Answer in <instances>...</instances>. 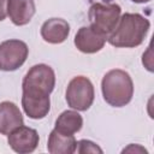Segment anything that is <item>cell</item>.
Instances as JSON below:
<instances>
[{"label": "cell", "instance_id": "1", "mask_svg": "<svg viewBox=\"0 0 154 154\" xmlns=\"http://www.w3.org/2000/svg\"><path fill=\"white\" fill-rule=\"evenodd\" d=\"M55 87L54 70L47 64L29 69L22 82V107L30 119H43L51 109V93Z\"/></svg>", "mask_w": 154, "mask_h": 154}, {"label": "cell", "instance_id": "2", "mask_svg": "<svg viewBox=\"0 0 154 154\" xmlns=\"http://www.w3.org/2000/svg\"><path fill=\"white\" fill-rule=\"evenodd\" d=\"M150 28L148 18L140 13H124L120 16L114 30L108 35L107 41L117 48H135L140 46Z\"/></svg>", "mask_w": 154, "mask_h": 154}, {"label": "cell", "instance_id": "3", "mask_svg": "<svg viewBox=\"0 0 154 154\" xmlns=\"http://www.w3.org/2000/svg\"><path fill=\"white\" fill-rule=\"evenodd\" d=\"M103 100L112 107L126 106L134 96V82L131 76L122 70H109L101 81Z\"/></svg>", "mask_w": 154, "mask_h": 154}, {"label": "cell", "instance_id": "4", "mask_svg": "<svg viewBox=\"0 0 154 154\" xmlns=\"http://www.w3.org/2000/svg\"><path fill=\"white\" fill-rule=\"evenodd\" d=\"M95 90L91 81L85 76L73 77L66 88L65 99L67 106L78 112H83L90 108L94 102Z\"/></svg>", "mask_w": 154, "mask_h": 154}, {"label": "cell", "instance_id": "5", "mask_svg": "<svg viewBox=\"0 0 154 154\" xmlns=\"http://www.w3.org/2000/svg\"><path fill=\"white\" fill-rule=\"evenodd\" d=\"M122 16V7L118 4L95 2L89 7L88 19L90 26L108 37L114 30Z\"/></svg>", "mask_w": 154, "mask_h": 154}, {"label": "cell", "instance_id": "6", "mask_svg": "<svg viewBox=\"0 0 154 154\" xmlns=\"http://www.w3.org/2000/svg\"><path fill=\"white\" fill-rule=\"evenodd\" d=\"M29 54L28 45L17 38L6 40L0 43V70L11 72L19 69Z\"/></svg>", "mask_w": 154, "mask_h": 154}, {"label": "cell", "instance_id": "7", "mask_svg": "<svg viewBox=\"0 0 154 154\" xmlns=\"http://www.w3.org/2000/svg\"><path fill=\"white\" fill-rule=\"evenodd\" d=\"M40 142L38 134L35 129L25 126L24 124L13 130L7 135L8 146L19 154H29L32 153Z\"/></svg>", "mask_w": 154, "mask_h": 154}, {"label": "cell", "instance_id": "8", "mask_svg": "<svg viewBox=\"0 0 154 154\" xmlns=\"http://www.w3.org/2000/svg\"><path fill=\"white\" fill-rule=\"evenodd\" d=\"M107 41V36L89 26H81L75 36L76 48L85 54H93L101 51Z\"/></svg>", "mask_w": 154, "mask_h": 154}, {"label": "cell", "instance_id": "9", "mask_svg": "<svg viewBox=\"0 0 154 154\" xmlns=\"http://www.w3.org/2000/svg\"><path fill=\"white\" fill-rule=\"evenodd\" d=\"M40 34L43 41L52 45H59L69 37L70 24L63 18H49L42 24Z\"/></svg>", "mask_w": 154, "mask_h": 154}, {"label": "cell", "instance_id": "10", "mask_svg": "<svg viewBox=\"0 0 154 154\" xmlns=\"http://www.w3.org/2000/svg\"><path fill=\"white\" fill-rule=\"evenodd\" d=\"M36 12L34 0H7V16L17 26L30 23Z\"/></svg>", "mask_w": 154, "mask_h": 154}, {"label": "cell", "instance_id": "11", "mask_svg": "<svg viewBox=\"0 0 154 154\" xmlns=\"http://www.w3.org/2000/svg\"><path fill=\"white\" fill-rule=\"evenodd\" d=\"M24 124L19 107L11 101L0 102V134L8 135Z\"/></svg>", "mask_w": 154, "mask_h": 154}, {"label": "cell", "instance_id": "12", "mask_svg": "<svg viewBox=\"0 0 154 154\" xmlns=\"http://www.w3.org/2000/svg\"><path fill=\"white\" fill-rule=\"evenodd\" d=\"M77 141L75 135H67L53 129L48 136L47 149L51 154H72L76 152Z\"/></svg>", "mask_w": 154, "mask_h": 154}, {"label": "cell", "instance_id": "13", "mask_svg": "<svg viewBox=\"0 0 154 154\" xmlns=\"http://www.w3.org/2000/svg\"><path fill=\"white\" fill-rule=\"evenodd\" d=\"M82 126H83V118L76 109H67L61 112L55 119V124H54L55 130L67 135H75L82 129Z\"/></svg>", "mask_w": 154, "mask_h": 154}, {"label": "cell", "instance_id": "14", "mask_svg": "<svg viewBox=\"0 0 154 154\" xmlns=\"http://www.w3.org/2000/svg\"><path fill=\"white\" fill-rule=\"evenodd\" d=\"M76 152L79 154H85V153H93V154H102L103 150L93 141L90 140H79L77 141V148Z\"/></svg>", "mask_w": 154, "mask_h": 154}, {"label": "cell", "instance_id": "15", "mask_svg": "<svg viewBox=\"0 0 154 154\" xmlns=\"http://www.w3.org/2000/svg\"><path fill=\"white\" fill-rule=\"evenodd\" d=\"M142 64L144 65V67L149 72L154 71V69H153V54H152V46L150 45L148 46L147 52H144L143 55H142Z\"/></svg>", "mask_w": 154, "mask_h": 154}, {"label": "cell", "instance_id": "16", "mask_svg": "<svg viewBox=\"0 0 154 154\" xmlns=\"http://www.w3.org/2000/svg\"><path fill=\"white\" fill-rule=\"evenodd\" d=\"M122 153H131V154H143V153H148V150L144 148V147H142L141 144H137V143H131V144H129L128 147H125L123 150H122Z\"/></svg>", "mask_w": 154, "mask_h": 154}, {"label": "cell", "instance_id": "17", "mask_svg": "<svg viewBox=\"0 0 154 154\" xmlns=\"http://www.w3.org/2000/svg\"><path fill=\"white\" fill-rule=\"evenodd\" d=\"M7 17V0H0V22Z\"/></svg>", "mask_w": 154, "mask_h": 154}, {"label": "cell", "instance_id": "18", "mask_svg": "<svg viewBox=\"0 0 154 154\" xmlns=\"http://www.w3.org/2000/svg\"><path fill=\"white\" fill-rule=\"evenodd\" d=\"M131 1L135 4H146V2H149L150 0H131Z\"/></svg>", "mask_w": 154, "mask_h": 154}]
</instances>
